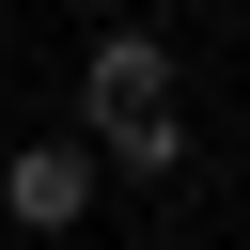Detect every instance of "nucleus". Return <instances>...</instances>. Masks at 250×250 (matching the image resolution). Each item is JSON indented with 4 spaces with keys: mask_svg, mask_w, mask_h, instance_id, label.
I'll return each instance as SVG.
<instances>
[{
    "mask_svg": "<svg viewBox=\"0 0 250 250\" xmlns=\"http://www.w3.org/2000/svg\"><path fill=\"white\" fill-rule=\"evenodd\" d=\"M78 125H94L125 172H172V141H188V125H172V47H156V31H109V47L78 62Z\"/></svg>",
    "mask_w": 250,
    "mask_h": 250,
    "instance_id": "nucleus-1",
    "label": "nucleus"
},
{
    "mask_svg": "<svg viewBox=\"0 0 250 250\" xmlns=\"http://www.w3.org/2000/svg\"><path fill=\"white\" fill-rule=\"evenodd\" d=\"M78 203H94V156H78V141H31V156L0 172V219H16V234H78Z\"/></svg>",
    "mask_w": 250,
    "mask_h": 250,
    "instance_id": "nucleus-2",
    "label": "nucleus"
}]
</instances>
